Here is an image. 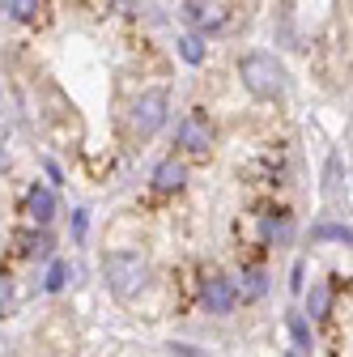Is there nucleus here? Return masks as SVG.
<instances>
[{
  "label": "nucleus",
  "instance_id": "1",
  "mask_svg": "<svg viewBox=\"0 0 353 357\" xmlns=\"http://www.w3.org/2000/svg\"><path fill=\"white\" fill-rule=\"evenodd\" d=\"M145 281H149V264H145L141 251L123 247V251L107 255V285H111L115 298H137L145 289Z\"/></svg>",
  "mask_w": 353,
  "mask_h": 357
},
{
  "label": "nucleus",
  "instance_id": "6",
  "mask_svg": "<svg viewBox=\"0 0 353 357\" xmlns=\"http://www.w3.org/2000/svg\"><path fill=\"white\" fill-rule=\"evenodd\" d=\"M234 298H239V289H234L230 281H222V277H213V281L204 285V306L213 310V315H226V310H234Z\"/></svg>",
  "mask_w": 353,
  "mask_h": 357
},
{
  "label": "nucleus",
  "instance_id": "7",
  "mask_svg": "<svg viewBox=\"0 0 353 357\" xmlns=\"http://www.w3.org/2000/svg\"><path fill=\"white\" fill-rule=\"evenodd\" d=\"M183 178H188L183 162L166 158V162H158V170H153V188H158V192H179V188H183Z\"/></svg>",
  "mask_w": 353,
  "mask_h": 357
},
{
  "label": "nucleus",
  "instance_id": "3",
  "mask_svg": "<svg viewBox=\"0 0 353 357\" xmlns=\"http://www.w3.org/2000/svg\"><path fill=\"white\" fill-rule=\"evenodd\" d=\"M166 111H170V102H166L162 89H149V94H141L137 107H132V132H137V137H153V132L166 123Z\"/></svg>",
  "mask_w": 353,
  "mask_h": 357
},
{
  "label": "nucleus",
  "instance_id": "4",
  "mask_svg": "<svg viewBox=\"0 0 353 357\" xmlns=\"http://www.w3.org/2000/svg\"><path fill=\"white\" fill-rule=\"evenodd\" d=\"M174 145L188 149V153H209V145H213V128H209L204 111H192V115L179 119V128H174Z\"/></svg>",
  "mask_w": 353,
  "mask_h": 357
},
{
  "label": "nucleus",
  "instance_id": "16",
  "mask_svg": "<svg viewBox=\"0 0 353 357\" xmlns=\"http://www.w3.org/2000/svg\"><path fill=\"white\" fill-rule=\"evenodd\" d=\"M315 238H340V243H349V226H320Z\"/></svg>",
  "mask_w": 353,
  "mask_h": 357
},
{
  "label": "nucleus",
  "instance_id": "19",
  "mask_svg": "<svg viewBox=\"0 0 353 357\" xmlns=\"http://www.w3.org/2000/svg\"><path fill=\"white\" fill-rule=\"evenodd\" d=\"M290 357H294V353H290Z\"/></svg>",
  "mask_w": 353,
  "mask_h": 357
},
{
  "label": "nucleus",
  "instance_id": "17",
  "mask_svg": "<svg viewBox=\"0 0 353 357\" xmlns=\"http://www.w3.org/2000/svg\"><path fill=\"white\" fill-rule=\"evenodd\" d=\"M73 234L85 238V213H73Z\"/></svg>",
  "mask_w": 353,
  "mask_h": 357
},
{
  "label": "nucleus",
  "instance_id": "18",
  "mask_svg": "<svg viewBox=\"0 0 353 357\" xmlns=\"http://www.w3.org/2000/svg\"><path fill=\"white\" fill-rule=\"evenodd\" d=\"M9 170V153H5V141H0V174Z\"/></svg>",
  "mask_w": 353,
  "mask_h": 357
},
{
  "label": "nucleus",
  "instance_id": "14",
  "mask_svg": "<svg viewBox=\"0 0 353 357\" xmlns=\"http://www.w3.org/2000/svg\"><path fill=\"white\" fill-rule=\"evenodd\" d=\"M328 196H340V153L328 158Z\"/></svg>",
  "mask_w": 353,
  "mask_h": 357
},
{
  "label": "nucleus",
  "instance_id": "10",
  "mask_svg": "<svg viewBox=\"0 0 353 357\" xmlns=\"http://www.w3.org/2000/svg\"><path fill=\"white\" fill-rule=\"evenodd\" d=\"M179 56H183V64H200V60H204L200 34H183V38H179Z\"/></svg>",
  "mask_w": 353,
  "mask_h": 357
},
{
  "label": "nucleus",
  "instance_id": "2",
  "mask_svg": "<svg viewBox=\"0 0 353 357\" xmlns=\"http://www.w3.org/2000/svg\"><path fill=\"white\" fill-rule=\"evenodd\" d=\"M239 77H243V85L251 89L255 98H277L281 89H285V68H281L277 56H269V52L243 56V60H239Z\"/></svg>",
  "mask_w": 353,
  "mask_h": 357
},
{
  "label": "nucleus",
  "instance_id": "15",
  "mask_svg": "<svg viewBox=\"0 0 353 357\" xmlns=\"http://www.w3.org/2000/svg\"><path fill=\"white\" fill-rule=\"evenodd\" d=\"M264 285H269V281H264V273H247V277H243V294H247V298H260Z\"/></svg>",
  "mask_w": 353,
  "mask_h": 357
},
{
  "label": "nucleus",
  "instance_id": "11",
  "mask_svg": "<svg viewBox=\"0 0 353 357\" xmlns=\"http://www.w3.org/2000/svg\"><path fill=\"white\" fill-rule=\"evenodd\" d=\"M290 336H294V344H298V349H311V328H306V319H302V315H290Z\"/></svg>",
  "mask_w": 353,
  "mask_h": 357
},
{
  "label": "nucleus",
  "instance_id": "8",
  "mask_svg": "<svg viewBox=\"0 0 353 357\" xmlns=\"http://www.w3.org/2000/svg\"><path fill=\"white\" fill-rule=\"evenodd\" d=\"M183 17L204 26V30H222L226 26V5H183Z\"/></svg>",
  "mask_w": 353,
  "mask_h": 357
},
{
  "label": "nucleus",
  "instance_id": "13",
  "mask_svg": "<svg viewBox=\"0 0 353 357\" xmlns=\"http://www.w3.org/2000/svg\"><path fill=\"white\" fill-rule=\"evenodd\" d=\"M5 13H9L13 22H26L30 13H38V5H30V0H9V5H5Z\"/></svg>",
  "mask_w": 353,
  "mask_h": 357
},
{
  "label": "nucleus",
  "instance_id": "5",
  "mask_svg": "<svg viewBox=\"0 0 353 357\" xmlns=\"http://www.w3.org/2000/svg\"><path fill=\"white\" fill-rule=\"evenodd\" d=\"M26 213L38 221V226H47V221L56 217V192L43 188V183H34V188L26 192Z\"/></svg>",
  "mask_w": 353,
  "mask_h": 357
},
{
  "label": "nucleus",
  "instance_id": "12",
  "mask_svg": "<svg viewBox=\"0 0 353 357\" xmlns=\"http://www.w3.org/2000/svg\"><path fill=\"white\" fill-rule=\"evenodd\" d=\"M64 277H68V268H64L60 259H52V268H47V281H43V289H47V294L64 289Z\"/></svg>",
  "mask_w": 353,
  "mask_h": 357
},
{
  "label": "nucleus",
  "instance_id": "9",
  "mask_svg": "<svg viewBox=\"0 0 353 357\" xmlns=\"http://www.w3.org/2000/svg\"><path fill=\"white\" fill-rule=\"evenodd\" d=\"M328 306H332V289L328 285H315L311 294H306V315H311V319H324Z\"/></svg>",
  "mask_w": 353,
  "mask_h": 357
}]
</instances>
